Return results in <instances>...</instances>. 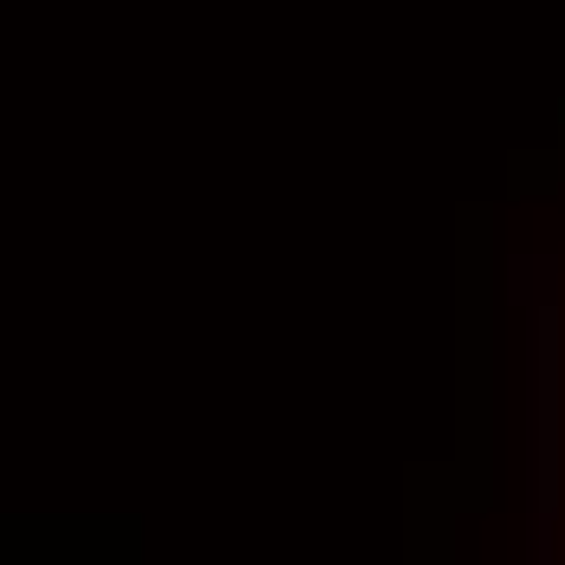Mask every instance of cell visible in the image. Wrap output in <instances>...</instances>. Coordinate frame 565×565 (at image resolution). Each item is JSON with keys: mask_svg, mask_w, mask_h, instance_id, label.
Masks as SVG:
<instances>
[{"mask_svg": "<svg viewBox=\"0 0 565 565\" xmlns=\"http://www.w3.org/2000/svg\"><path fill=\"white\" fill-rule=\"evenodd\" d=\"M559 508V312H533V553L546 559V533Z\"/></svg>", "mask_w": 565, "mask_h": 565, "instance_id": "obj_1", "label": "cell"}]
</instances>
